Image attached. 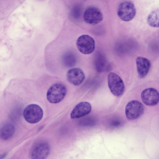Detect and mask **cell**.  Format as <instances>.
I'll return each instance as SVG.
<instances>
[{"label":"cell","instance_id":"obj_1","mask_svg":"<svg viewBox=\"0 0 159 159\" xmlns=\"http://www.w3.org/2000/svg\"><path fill=\"white\" fill-rule=\"evenodd\" d=\"M66 92V88L65 85L60 83L54 84L48 90L47 99L50 103H58L64 98Z\"/></svg>","mask_w":159,"mask_h":159},{"label":"cell","instance_id":"obj_2","mask_svg":"<svg viewBox=\"0 0 159 159\" xmlns=\"http://www.w3.org/2000/svg\"><path fill=\"white\" fill-rule=\"evenodd\" d=\"M108 84L111 93L115 96L120 97L124 93L125 86L121 77L113 72H110L107 77Z\"/></svg>","mask_w":159,"mask_h":159},{"label":"cell","instance_id":"obj_3","mask_svg":"<svg viewBox=\"0 0 159 159\" xmlns=\"http://www.w3.org/2000/svg\"><path fill=\"white\" fill-rule=\"evenodd\" d=\"M23 115L28 122L34 124L39 121L42 118L43 111L41 108L35 104H31L25 109Z\"/></svg>","mask_w":159,"mask_h":159},{"label":"cell","instance_id":"obj_4","mask_svg":"<svg viewBox=\"0 0 159 159\" xmlns=\"http://www.w3.org/2000/svg\"><path fill=\"white\" fill-rule=\"evenodd\" d=\"M136 14V9L134 4L129 1H125L119 5L117 15L122 20L129 21L132 20Z\"/></svg>","mask_w":159,"mask_h":159},{"label":"cell","instance_id":"obj_5","mask_svg":"<svg viewBox=\"0 0 159 159\" xmlns=\"http://www.w3.org/2000/svg\"><path fill=\"white\" fill-rule=\"evenodd\" d=\"M143 105L138 100H133L128 103L125 108V114L127 118L130 120L137 119L143 113Z\"/></svg>","mask_w":159,"mask_h":159},{"label":"cell","instance_id":"obj_6","mask_svg":"<svg viewBox=\"0 0 159 159\" xmlns=\"http://www.w3.org/2000/svg\"><path fill=\"white\" fill-rule=\"evenodd\" d=\"M76 44L78 50L84 54H90L95 49V41L93 38L88 35L80 36L77 40Z\"/></svg>","mask_w":159,"mask_h":159},{"label":"cell","instance_id":"obj_7","mask_svg":"<svg viewBox=\"0 0 159 159\" xmlns=\"http://www.w3.org/2000/svg\"><path fill=\"white\" fill-rule=\"evenodd\" d=\"M103 19L102 12L98 8L94 7L88 8L83 15L84 21L89 24L95 25L101 22Z\"/></svg>","mask_w":159,"mask_h":159},{"label":"cell","instance_id":"obj_8","mask_svg":"<svg viewBox=\"0 0 159 159\" xmlns=\"http://www.w3.org/2000/svg\"><path fill=\"white\" fill-rule=\"evenodd\" d=\"M50 150V146L47 143L43 141L39 142L32 147L31 156L33 159H45L49 154Z\"/></svg>","mask_w":159,"mask_h":159},{"label":"cell","instance_id":"obj_9","mask_svg":"<svg viewBox=\"0 0 159 159\" xmlns=\"http://www.w3.org/2000/svg\"><path fill=\"white\" fill-rule=\"evenodd\" d=\"M141 99L146 105L153 106L159 102V93L155 89L150 88L144 90L141 95Z\"/></svg>","mask_w":159,"mask_h":159},{"label":"cell","instance_id":"obj_10","mask_svg":"<svg viewBox=\"0 0 159 159\" xmlns=\"http://www.w3.org/2000/svg\"><path fill=\"white\" fill-rule=\"evenodd\" d=\"M66 77L68 80L72 84L78 86L84 80L85 76L83 71L79 68H73L67 72Z\"/></svg>","mask_w":159,"mask_h":159},{"label":"cell","instance_id":"obj_11","mask_svg":"<svg viewBox=\"0 0 159 159\" xmlns=\"http://www.w3.org/2000/svg\"><path fill=\"white\" fill-rule=\"evenodd\" d=\"M91 109L90 103L86 102H81L74 108L70 114V117L76 119L83 117L90 113Z\"/></svg>","mask_w":159,"mask_h":159},{"label":"cell","instance_id":"obj_12","mask_svg":"<svg viewBox=\"0 0 159 159\" xmlns=\"http://www.w3.org/2000/svg\"><path fill=\"white\" fill-rule=\"evenodd\" d=\"M136 62L139 77L141 78H144L147 75L150 69V61L145 57H138L136 59Z\"/></svg>","mask_w":159,"mask_h":159},{"label":"cell","instance_id":"obj_13","mask_svg":"<svg viewBox=\"0 0 159 159\" xmlns=\"http://www.w3.org/2000/svg\"><path fill=\"white\" fill-rule=\"evenodd\" d=\"M15 129L14 125L11 123L6 122L3 123L0 126V138L3 140H7L13 135Z\"/></svg>","mask_w":159,"mask_h":159},{"label":"cell","instance_id":"obj_14","mask_svg":"<svg viewBox=\"0 0 159 159\" xmlns=\"http://www.w3.org/2000/svg\"><path fill=\"white\" fill-rule=\"evenodd\" d=\"M159 10H155L151 12L147 18V22L150 26L153 27H159Z\"/></svg>","mask_w":159,"mask_h":159},{"label":"cell","instance_id":"obj_15","mask_svg":"<svg viewBox=\"0 0 159 159\" xmlns=\"http://www.w3.org/2000/svg\"><path fill=\"white\" fill-rule=\"evenodd\" d=\"M63 61L64 64L68 67L73 66L76 62V57L73 53L68 52L63 56Z\"/></svg>","mask_w":159,"mask_h":159}]
</instances>
